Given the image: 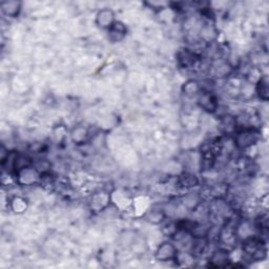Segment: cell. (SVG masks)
<instances>
[{
    "instance_id": "8",
    "label": "cell",
    "mask_w": 269,
    "mask_h": 269,
    "mask_svg": "<svg viewBox=\"0 0 269 269\" xmlns=\"http://www.w3.org/2000/svg\"><path fill=\"white\" fill-rule=\"evenodd\" d=\"M16 174L18 176L19 181H20L21 184L25 185H30L35 183L38 179V171L35 167L32 166H26L21 169H19L16 171Z\"/></svg>"
},
{
    "instance_id": "14",
    "label": "cell",
    "mask_w": 269,
    "mask_h": 269,
    "mask_svg": "<svg viewBox=\"0 0 269 269\" xmlns=\"http://www.w3.org/2000/svg\"><path fill=\"white\" fill-rule=\"evenodd\" d=\"M198 183H199V181L197 177L191 174H183L179 178V184L182 187H185V188L195 187L196 185H198Z\"/></svg>"
},
{
    "instance_id": "6",
    "label": "cell",
    "mask_w": 269,
    "mask_h": 269,
    "mask_svg": "<svg viewBox=\"0 0 269 269\" xmlns=\"http://www.w3.org/2000/svg\"><path fill=\"white\" fill-rule=\"evenodd\" d=\"M177 59L182 67H184V69H190V67H194L199 62L200 57L194 51H191L189 49H183L178 53Z\"/></svg>"
},
{
    "instance_id": "4",
    "label": "cell",
    "mask_w": 269,
    "mask_h": 269,
    "mask_svg": "<svg viewBox=\"0 0 269 269\" xmlns=\"http://www.w3.org/2000/svg\"><path fill=\"white\" fill-rule=\"evenodd\" d=\"M116 21V15H115V12L110 7L101 8L96 14L95 23L101 30H110L112 25Z\"/></svg>"
},
{
    "instance_id": "9",
    "label": "cell",
    "mask_w": 269,
    "mask_h": 269,
    "mask_svg": "<svg viewBox=\"0 0 269 269\" xmlns=\"http://www.w3.org/2000/svg\"><path fill=\"white\" fill-rule=\"evenodd\" d=\"M21 2L17 0H5L0 4L2 13L9 18H17L21 12Z\"/></svg>"
},
{
    "instance_id": "2",
    "label": "cell",
    "mask_w": 269,
    "mask_h": 269,
    "mask_svg": "<svg viewBox=\"0 0 269 269\" xmlns=\"http://www.w3.org/2000/svg\"><path fill=\"white\" fill-rule=\"evenodd\" d=\"M259 141V133L253 128H245L237 132L235 136V144L240 149L252 147Z\"/></svg>"
},
{
    "instance_id": "3",
    "label": "cell",
    "mask_w": 269,
    "mask_h": 269,
    "mask_svg": "<svg viewBox=\"0 0 269 269\" xmlns=\"http://www.w3.org/2000/svg\"><path fill=\"white\" fill-rule=\"evenodd\" d=\"M156 260L159 262H170L178 259V248L171 242H163L155 253Z\"/></svg>"
},
{
    "instance_id": "12",
    "label": "cell",
    "mask_w": 269,
    "mask_h": 269,
    "mask_svg": "<svg viewBox=\"0 0 269 269\" xmlns=\"http://www.w3.org/2000/svg\"><path fill=\"white\" fill-rule=\"evenodd\" d=\"M182 92L187 97H194V96H199L202 92V86L197 80L189 79L182 86Z\"/></svg>"
},
{
    "instance_id": "10",
    "label": "cell",
    "mask_w": 269,
    "mask_h": 269,
    "mask_svg": "<svg viewBox=\"0 0 269 269\" xmlns=\"http://www.w3.org/2000/svg\"><path fill=\"white\" fill-rule=\"evenodd\" d=\"M256 94L258 98L266 102L269 99V80L268 76L263 75L261 76L256 83Z\"/></svg>"
},
{
    "instance_id": "1",
    "label": "cell",
    "mask_w": 269,
    "mask_h": 269,
    "mask_svg": "<svg viewBox=\"0 0 269 269\" xmlns=\"http://www.w3.org/2000/svg\"><path fill=\"white\" fill-rule=\"evenodd\" d=\"M243 252L254 261H261L266 258L267 248L264 240L258 237H251L243 243Z\"/></svg>"
},
{
    "instance_id": "7",
    "label": "cell",
    "mask_w": 269,
    "mask_h": 269,
    "mask_svg": "<svg viewBox=\"0 0 269 269\" xmlns=\"http://www.w3.org/2000/svg\"><path fill=\"white\" fill-rule=\"evenodd\" d=\"M128 35V27L121 21L115 22L110 30H108V38L113 43L122 41Z\"/></svg>"
},
{
    "instance_id": "11",
    "label": "cell",
    "mask_w": 269,
    "mask_h": 269,
    "mask_svg": "<svg viewBox=\"0 0 269 269\" xmlns=\"http://www.w3.org/2000/svg\"><path fill=\"white\" fill-rule=\"evenodd\" d=\"M209 262L211 263V266H214V267L228 266V263L230 262L228 252L224 251V249H219V251H216L213 254V256L210 257Z\"/></svg>"
},
{
    "instance_id": "16",
    "label": "cell",
    "mask_w": 269,
    "mask_h": 269,
    "mask_svg": "<svg viewBox=\"0 0 269 269\" xmlns=\"http://www.w3.org/2000/svg\"><path fill=\"white\" fill-rule=\"evenodd\" d=\"M221 128L227 134L233 133L237 129V120L232 116H226L221 121Z\"/></svg>"
},
{
    "instance_id": "15",
    "label": "cell",
    "mask_w": 269,
    "mask_h": 269,
    "mask_svg": "<svg viewBox=\"0 0 269 269\" xmlns=\"http://www.w3.org/2000/svg\"><path fill=\"white\" fill-rule=\"evenodd\" d=\"M165 219L164 211L161 209H151L146 216V220L152 224H159Z\"/></svg>"
},
{
    "instance_id": "13",
    "label": "cell",
    "mask_w": 269,
    "mask_h": 269,
    "mask_svg": "<svg viewBox=\"0 0 269 269\" xmlns=\"http://www.w3.org/2000/svg\"><path fill=\"white\" fill-rule=\"evenodd\" d=\"M89 138V131L84 127H75L71 133V139L75 144H82Z\"/></svg>"
},
{
    "instance_id": "5",
    "label": "cell",
    "mask_w": 269,
    "mask_h": 269,
    "mask_svg": "<svg viewBox=\"0 0 269 269\" xmlns=\"http://www.w3.org/2000/svg\"><path fill=\"white\" fill-rule=\"evenodd\" d=\"M198 103L202 110L210 114L215 113L218 109V101H217L216 96L214 94H211L210 92L202 91L199 94Z\"/></svg>"
}]
</instances>
